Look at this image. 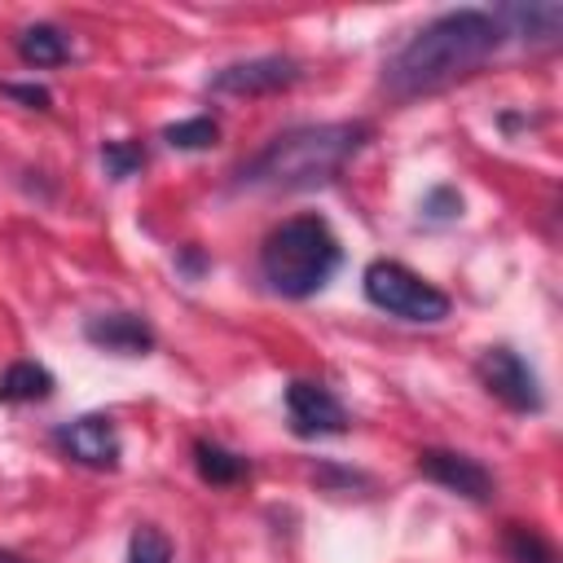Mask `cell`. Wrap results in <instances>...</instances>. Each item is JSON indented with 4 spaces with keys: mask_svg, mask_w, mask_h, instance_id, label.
<instances>
[{
    "mask_svg": "<svg viewBox=\"0 0 563 563\" xmlns=\"http://www.w3.org/2000/svg\"><path fill=\"white\" fill-rule=\"evenodd\" d=\"M501 26L493 22V13L484 9H453L440 13L435 22H427L387 66H383V88L391 101H409V97H427L440 92L449 84H457L462 75L479 70L497 44H501Z\"/></svg>",
    "mask_w": 563,
    "mask_h": 563,
    "instance_id": "obj_1",
    "label": "cell"
},
{
    "mask_svg": "<svg viewBox=\"0 0 563 563\" xmlns=\"http://www.w3.org/2000/svg\"><path fill=\"white\" fill-rule=\"evenodd\" d=\"M369 136H374V128L361 119L290 128V132L273 136L260 154H251L233 172V185L238 189H282V194L325 185L365 150Z\"/></svg>",
    "mask_w": 563,
    "mask_h": 563,
    "instance_id": "obj_2",
    "label": "cell"
},
{
    "mask_svg": "<svg viewBox=\"0 0 563 563\" xmlns=\"http://www.w3.org/2000/svg\"><path fill=\"white\" fill-rule=\"evenodd\" d=\"M339 260H343V251H339L334 229L321 216H295L264 238L260 277L282 299H308L334 277Z\"/></svg>",
    "mask_w": 563,
    "mask_h": 563,
    "instance_id": "obj_3",
    "label": "cell"
},
{
    "mask_svg": "<svg viewBox=\"0 0 563 563\" xmlns=\"http://www.w3.org/2000/svg\"><path fill=\"white\" fill-rule=\"evenodd\" d=\"M365 299L400 321H418V325H435L449 317V295L440 286H431L427 277H418L413 268L396 264V260H374L365 268Z\"/></svg>",
    "mask_w": 563,
    "mask_h": 563,
    "instance_id": "obj_4",
    "label": "cell"
},
{
    "mask_svg": "<svg viewBox=\"0 0 563 563\" xmlns=\"http://www.w3.org/2000/svg\"><path fill=\"white\" fill-rule=\"evenodd\" d=\"M475 378L484 383L488 396H497V400H501L506 409H515V413H537V409L545 405L532 365H528L515 347H501V343H497V347H484L479 361H475Z\"/></svg>",
    "mask_w": 563,
    "mask_h": 563,
    "instance_id": "obj_5",
    "label": "cell"
},
{
    "mask_svg": "<svg viewBox=\"0 0 563 563\" xmlns=\"http://www.w3.org/2000/svg\"><path fill=\"white\" fill-rule=\"evenodd\" d=\"M53 440H57V449H62L70 462L92 466V471H114V466H119V453H123L119 431H114V422H110L106 413H84V418L62 422V427L53 431Z\"/></svg>",
    "mask_w": 563,
    "mask_h": 563,
    "instance_id": "obj_6",
    "label": "cell"
},
{
    "mask_svg": "<svg viewBox=\"0 0 563 563\" xmlns=\"http://www.w3.org/2000/svg\"><path fill=\"white\" fill-rule=\"evenodd\" d=\"M286 418H290V431L295 435H339L347 431V409L343 400L321 387V383H308V378H295L286 387Z\"/></svg>",
    "mask_w": 563,
    "mask_h": 563,
    "instance_id": "obj_7",
    "label": "cell"
},
{
    "mask_svg": "<svg viewBox=\"0 0 563 563\" xmlns=\"http://www.w3.org/2000/svg\"><path fill=\"white\" fill-rule=\"evenodd\" d=\"M418 475H427L431 484L466 497V501H488L493 497V475L484 462L453 453V449H422L418 453Z\"/></svg>",
    "mask_w": 563,
    "mask_h": 563,
    "instance_id": "obj_8",
    "label": "cell"
},
{
    "mask_svg": "<svg viewBox=\"0 0 563 563\" xmlns=\"http://www.w3.org/2000/svg\"><path fill=\"white\" fill-rule=\"evenodd\" d=\"M299 79V62L295 57H251V62H233L224 70L211 75L216 92H233V97H264V92H282Z\"/></svg>",
    "mask_w": 563,
    "mask_h": 563,
    "instance_id": "obj_9",
    "label": "cell"
},
{
    "mask_svg": "<svg viewBox=\"0 0 563 563\" xmlns=\"http://www.w3.org/2000/svg\"><path fill=\"white\" fill-rule=\"evenodd\" d=\"M84 339L106 347V352H119V356L154 352V325L145 317H136V312H97V317H88Z\"/></svg>",
    "mask_w": 563,
    "mask_h": 563,
    "instance_id": "obj_10",
    "label": "cell"
},
{
    "mask_svg": "<svg viewBox=\"0 0 563 563\" xmlns=\"http://www.w3.org/2000/svg\"><path fill=\"white\" fill-rule=\"evenodd\" d=\"M493 22L501 26V35H519L532 44H554L563 31V4L554 0H528V4H501L493 13Z\"/></svg>",
    "mask_w": 563,
    "mask_h": 563,
    "instance_id": "obj_11",
    "label": "cell"
},
{
    "mask_svg": "<svg viewBox=\"0 0 563 563\" xmlns=\"http://www.w3.org/2000/svg\"><path fill=\"white\" fill-rule=\"evenodd\" d=\"M53 396V374L35 361H13L0 374V400L4 405H31V400H48Z\"/></svg>",
    "mask_w": 563,
    "mask_h": 563,
    "instance_id": "obj_12",
    "label": "cell"
},
{
    "mask_svg": "<svg viewBox=\"0 0 563 563\" xmlns=\"http://www.w3.org/2000/svg\"><path fill=\"white\" fill-rule=\"evenodd\" d=\"M18 57H22L26 66H62V62L70 57V44H66V35H62L57 26L35 22V26H26V31L18 35Z\"/></svg>",
    "mask_w": 563,
    "mask_h": 563,
    "instance_id": "obj_13",
    "label": "cell"
},
{
    "mask_svg": "<svg viewBox=\"0 0 563 563\" xmlns=\"http://www.w3.org/2000/svg\"><path fill=\"white\" fill-rule=\"evenodd\" d=\"M194 466L207 484H238L246 475V457L216 440H194Z\"/></svg>",
    "mask_w": 563,
    "mask_h": 563,
    "instance_id": "obj_14",
    "label": "cell"
},
{
    "mask_svg": "<svg viewBox=\"0 0 563 563\" xmlns=\"http://www.w3.org/2000/svg\"><path fill=\"white\" fill-rule=\"evenodd\" d=\"M506 554L515 563H559L554 545L528 523H506Z\"/></svg>",
    "mask_w": 563,
    "mask_h": 563,
    "instance_id": "obj_15",
    "label": "cell"
},
{
    "mask_svg": "<svg viewBox=\"0 0 563 563\" xmlns=\"http://www.w3.org/2000/svg\"><path fill=\"white\" fill-rule=\"evenodd\" d=\"M163 141H167L172 150H211V145L220 141V123L207 119V114H198V119H180V123L163 128Z\"/></svg>",
    "mask_w": 563,
    "mask_h": 563,
    "instance_id": "obj_16",
    "label": "cell"
},
{
    "mask_svg": "<svg viewBox=\"0 0 563 563\" xmlns=\"http://www.w3.org/2000/svg\"><path fill=\"white\" fill-rule=\"evenodd\" d=\"M128 563H172V537L154 523H141L128 537Z\"/></svg>",
    "mask_w": 563,
    "mask_h": 563,
    "instance_id": "obj_17",
    "label": "cell"
},
{
    "mask_svg": "<svg viewBox=\"0 0 563 563\" xmlns=\"http://www.w3.org/2000/svg\"><path fill=\"white\" fill-rule=\"evenodd\" d=\"M101 163H106V172L114 180H128V176H136L145 167V150L136 141H106L101 145Z\"/></svg>",
    "mask_w": 563,
    "mask_h": 563,
    "instance_id": "obj_18",
    "label": "cell"
},
{
    "mask_svg": "<svg viewBox=\"0 0 563 563\" xmlns=\"http://www.w3.org/2000/svg\"><path fill=\"white\" fill-rule=\"evenodd\" d=\"M422 216H427V220H457V216H462V198H457L449 185H440V189H431V194L422 198Z\"/></svg>",
    "mask_w": 563,
    "mask_h": 563,
    "instance_id": "obj_19",
    "label": "cell"
},
{
    "mask_svg": "<svg viewBox=\"0 0 563 563\" xmlns=\"http://www.w3.org/2000/svg\"><path fill=\"white\" fill-rule=\"evenodd\" d=\"M0 92L13 97V101H22V106H31V110H48L53 106V92L40 88V84H9V79H0Z\"/></svg>",
    "mask_w": 563,
    "mask_h": 563,
    "instance_id": "obj_20",
    "label": "cell"
},
{
    "mask_svg": "<svg viewBox=\"0 0 563 563\" xmlns=\"http://www.w3.org/2000/svg\"><path fill=\"white\" fill-rule=\"evenodd\" d=\"M0 563H26L22 554H13V550H0Z\"/></svg>",
    "mask_w": 563,
    "mask_h": 563,
    "instance_id": "obj_21",
    "label": "cell"
}]
</instances>
